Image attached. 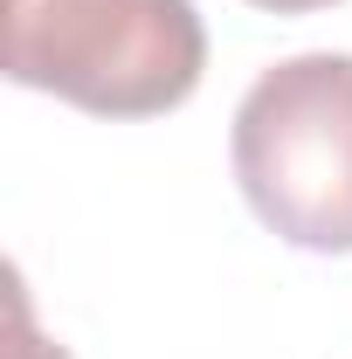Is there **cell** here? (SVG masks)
<instances>
[{
	"mask_svg": "<svg viewBox=\"0 0 352 359\" xmlns=\"http://www.w3.org/2000/svg\"><path fill=\"white\" fill-rule=\"evenodd\" d=\"M7 359H69L62 346H42L35 339V325H28V304L14 297V346H7Z\"/></svg>",
	"mask_w": 352,
	"mask_h": 359,
	"instance_id": "cell-3",
	"label": "cell"
},
{
	"mask_svg": "<svg viewBox=\"0 0 352 359\" xmlns=\"http://www.w3.org/2000/svg\"><path fill=\"white\" fill-rule=\"evenodd\" d=\"M208 28L194 0H7V76L97 118H152L194 97Z\"/></svg>",
	"mask_w": 352,
	"mask_h": 359,
	"instance_id": "cell-1",
	"label": "cell"
},
{
	"mask_svg": "<svg viewBox=\"0 0 352 359\" xmlns=\"http://www.w3.org/2000/svg\"><path fill=\"white\" fill-rule=\"evenodd\" d=\"M235 180L283 242L352 249V55H290L235 111Z\"/></svg>",
	"mask_w": 352,
	"mask_h": 359,
	"instance_id": "cell-2",
	"label": "cell"
},
{
	"mask_svg": "<svg viewBox=\"0 0 352 359\" xmlns=\"http://www.w3.org/2000/svg\"><path fill=\"white\" fill-rule=\"evenodd\" d=\"M256 7H269V14H311V7H332V0H256Z\"/></svg>",
	"mask_w": 352,
	"mask_h": 359,
	"instance_id": "cell-4",
	"label": "cell"
}]
</instances>
